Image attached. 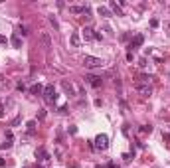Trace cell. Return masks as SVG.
Here are the masks:
<instances>
[{
	"mask_svg": "<svg viewBox=\"0 0 170 168\" xmlns=\"http://www.w3.org/2000/svg\"><path fill=\"white\" fill-rule=\"evenodd\" d=\"M44 99L48 103H55L58 101V93H55V87L53 85H46L44 87Z\"/></svg>",
	"mask_w": 170,
	"mask_h": 168,
	"instance_id": "obj_2",
	"label": "cell"
},
{
	"mask_svg": "<svg viewBox=\"0 0 170 168\" xmlns=\"http://www.w3.org/2000/svg\"><path fill=\"white\" fill-rule=\"evenodd\" d=\"M97 12H99V16H105V18H111V16H113V12H111L107 6H99Z\"/></svg>",
	"mask_w": 170,
	"mask_h": 168,
	"instance_id": "obj_11",
	"label": "cell"
},
{
	"mask_svg": "<svg viewBox=\"0 0 170 168\" xmlns=\"http://www.w3.org/2000/svg\"><path fill=\"white\" fill-rule=\"evenodd\" d=\"M10 42H12V45H14V48H22V40H20V36H18V34H14L12 38H10Z\"/></svg>",
	"mask_w": 170,
	"mask_h": 168,
	"instance_id": "obj_14",
	"label": "cell"
},
{
	"mask_svg": "<svg viewBox=\"0 0 170 168\" xmlns=\"http://www.w3.org/2000/svg\"><path fill=\"white\" fill-rule=\"evenodd\" d=\"M85 81H87V83L91 85V87H95V89L103 85V79H101V77H97V75H85Z\"/></svg>",
	"mask_w": 170,
	"mask_h": 168,
	"instance_id": "obj_5",
	"label": "cell"
},
{
	"mask_svg": "<svg viewBox=\"0 0 170 168\" xmlns=\"http://www.w3.org/2000/svg\"><path fill=\"white\" fill-rule=\"evenodd\" d=\"M71 14H89V6H69Z\"/></svg>",
	"mask_w": 170,
	"mask_h": 168,
	"instance_id": "obj_8",
	"label": "cell"
},
{
	"mask_svg": "<svg viewBox=\"0 0 170 168\" xmlns=\"http://www.w3.org/2000/svg\"><path fill=\"white\" fill-rule=\"evenodd\" d=\"M0 166H4V160H2V156H0Z\"/></svg>",
	"mask_w": 170,
	"mask_h": 168,
	"instance_id": "obj_26",
	"label": "cell"
},
{
	"mask_svg": "<svg viewBox=\"0 0 170 168\" xmlns=\"http://www.w3.org/2000/svg\"><path fill=\"white\" fill-rule=\"evenodd\" d=\"M81 44V40H79V34H71V45L73 48H77Z\"/></svg>",
	"mask_w": 170,
	"mask_h": 168,
	"instance_id": "obj_16",
	"label": "cell"
},
{
	"mask_svg": "<svg viewBox=\"0 0 170 168\" xmlns=\"http://www.w3.org/2000/svg\"><path fill=\"white\" fill-rule=\"evenodd\" d=\"M140 133H152V127L151 125H143V127H140Z\"/></svg>",
	"mask_w": 170,
	"mask_h": 168,
	"instance_id": "obj_18",
	"label": "cell"
},
{
	"mask_svg": "<svg viewBox=\"0 0 170 168\" xmlns=\"http://www.w3.org/2000/svg\"><path fill=\"white\" fill-rule=\"evenodd\" d=\"M97 150H107L109 149V136L107 135H97L95 136V144H93Z\"/></svg>",
	"mask_w": 170,
	"mask_h": 168,
	"instance_id": "obj_3",
	"label": "cell"
},
{
	"mask_svg": "<svg viewBox=\"0 0 170 168\" xmlns=\"http://www.w3.org/2000/svg\"><path fill=\"white\" fill-rule=\"evenodd\" d=\"M50 24H52V26H53V28H58V20L53 18V16H50Z\"/></svg>",
	"mask_w": 170,
	"mask_h": 168,
	"instance_id": "obj_21",
	"label": "cell"
},
{
	"mask_svg": "<svg viewBox=\"0 0 170 168\" xmlns=\"http://www.w3.org/2000/svg\"><path fill=\"white\" fill-rule=\"evenodd\" d=\"M131 152H125V154H123V160H131Z\"/></svg>",
	"mask_w": 170,
	"mask_h": 168,
	"instance_id": "obj_22",
	"label": "cell"
},
{
	"mask_svg": "<svg viewBox=\"0 0 170 168\" xmlns=\"http://www.w3.org/2000/svg\"><path fill=\"white\" fill-rule=\"evenodd\" d=\"M30 91H32L34 95H40V93H44V89H42V85H32V87H30Z\"/></svg>",
	"mask_w": 170,
	"mask_h": 168,
	"instance_id": "obj_15",
	"label": "cell"
},
{
	"mask_svg": "<svg viewBox=\"0 0 170 168\" xmlns=\"http://www.w3.org/2000/svg\"><path fill=\"white\" fill-rule=\"evenodd\" d=\"M0 44H8V40H6V36H2V34H0Z\"/></svg>",
	"mask_w": 170,
	"mask_h": 168,
	"instance_id": "obj_23",
	"label": "cell"
},
{
	"mask_svg": "<svg viewBox=\"0 0 170 168\" xmlns=\"http://www.w3.org/2000/svg\"><path fill=\"white\" fill-rule=\"evenodd\" d=\"M135 89H137L143 97H148V95L152 93V87H151V85H144V83H137V85H135Z\"/></svg>",
	"mask_w": 170,
	"mask_h": 168,
	"instance_id": "obj_4",
	"label": "cell"
},
{
	"mask_svg": "<svg viewBox=\"0 0 170 168\" xmlns=\"http://www.w3.org/2000/svg\"><path fill=\"white\" fill-rule=\"evenodd\" d=\"M83 40H85V42H91V40H95V32H93L91 28H85V30H83Z\"/></svg>",
	"mask_w": 170,
	"mask_h": 168,
	"instance_id": "obj_10",
	"label": "cell"
},
{
	"mask_svg": "<svg viewBox=\"0 0 170 168\" xmlns=\"http://www.w3.org/2000/svg\"><path fill=\"white\" fill-rule=\"evenodd\" d=\"M143 42H144V36H143V34H137V36L131 40V45H129V48H131V50H133V48H140Z\"/></svg>",
	"mask_w": 170,
	"mask_h": 168,
	"instance_id": "obj_6",
	"label": "cell"
},
{
	"mask_svg": "<svg viewBox=\"0 0 170 168\" xmlns=\"http://www.w3.org/2000/svg\"><path fill=\"white\" fill-rule=\"evenodd\" d=\"M28 131H30V133L36 131V121H28Z\"/></svg>",
	"mask_w": 170,
	"mask_h": 168,
	"instance_id": "obj_19",
	"label": "cell"
},
{
	"mask_svg": "<svg viewBox=\"0 0 170 168\" xmlns=\"http://www.w3.org/2000/svg\"><path fill=\"white\" fill-rule=\"evenodd\" d=\"M61 87H63V91H66L67 95H75V87H73L67 79H63V81H61Z\"/></svg>",
	"mask_w": 170,
	"mask_h": 168,
	"instance_id": "obj_7",
	"label": "cell"
},
{
	"mask_svg": "<svg viewBox=\"0 0 170 168\" xmlns=\"http://www.w3.org/2000/svg\"><path fill=\"white\" fill-rule=\"evenodd\" d=\"M36 156H38V160H42V162L50 160V152H48L46 149H38L36 150Z\"/></svg>",
	"mask_w": 170,
	"mask_h": 168,
	"instance_id": "obj_9",
	"label": "cell"
},
{
	"mask_svg": "<svg viewBox=\"0 0 170 168\" xmlns=\"http://www.w3.org/2000/svg\"><path fill=\"white\" fill-rule=\"evenodd\" d=\"M16 34H18V36H20V34H22V36H28V32H26V28H24V26H20Z\"/></svg>",
	"mask_w": 170,
	"mask_h": 168,
	"instance_id": "obj_20",
	"label": "cell"
},
{
	"mask_svg": "<svg viewBox=\"0 0 170 168\" xmlns=\"http://www.w3.org/2000/svg\"><path fill=\"white\" fill-rule=\"evenodd\" d=\"M10 146H12V141H10V138H8V141H4L2 144H0V149H2V150H4V149H10Z\"/></svg>",
	"mask_w": 170,
	"mask_h": 168,
	"instance_id": "obj_17",
	"label": "cell"
},
{
	"mask_svg": "<svg viewBox=\"0 0 170 168\" xmlns=\"http://www.w3.org/2000/svg\"><path fill=\"white\" fill-rule=\"evenodd\" d=\"M137 79H138L137 83H144V85H148V81L152 79V75H146V73H140V75H138Z\"/></svg>",
	"mask_w": 170,
	"mask_h": 168,
	"instance_id": "obj_13",
	"label": "cell"
},
{
	"mask_svg": "<svg viewBox=\"0 0 170 168\" xmlns=\"http://www.w3.org/2000/svg\"><path fill=\"white\" fill-rule=\"evenodd\" d=\"M109 168H119V166L115 164V162H109Z\"/></svg>",
	"mask_w": 170,
	"mask_h": 168,
	"instance_id": "obj_24",
	"label": "cell"
},
{
	"mask_svg": "<svg viewBox=\"0 0 170 168\" xmlns=\"http://www.w3.org/2000/svg\"><path fill=\"white\" fill-rule=\"evenodd\" d=\"M4 115V111H2V103H0V117Z\"/></svg>",
	"mask_w": 170,
	"mask_h": 168,
	"instance_id": "obj_25",
	"label": "cell"
},
{
	"mask_svg": "<svg viewBox=\"0 0 170 168\" xmlns=\"http://www.w3.org/2000/svg\"><path fill=\"white\" fill-rule=\"evenodd\" d=\"M109 10H111V12H115L117 16H125L123 10H121V6H119L117 2H111V4H109Z\"/></svg>",
	"mask_w": 170,
	"mask_h": 168,
	"instance_id": "obj_12",
	"label": "cell"
},
{
	"mask_svg": "<svg viewBox=\"0 0 170 168\" xmlns=\"http://www.w3.org/2000/svg\"><path fill=\"white\" fill-rule=\"evenodd\" d=\"M83 65L89 67V69H97V67L103 65V59L101 58H93V56H85L83 58Z\"/></svg>",
	"mask_w": 170,
	"mask_h": 168,
	"instance_id": "obj_1",
	"label": "cell"
},
{
	"mask_svg": "<svg viewBox=\"0 0 170 168\" xmlns=\"http://www.w3.org/2000/svg\"><path fill=\"white\" fill-rule=\"evenodd\" d=\"M97 168H107V166H97Z\"/></svg>",
	"mask_w": 170,
	"mask_h": 168,
	"instance_id": "obj_27",
	"label": "cell"
}]
</instances>
